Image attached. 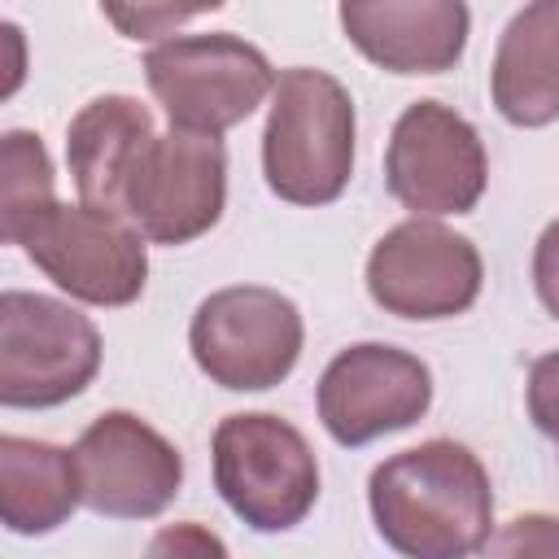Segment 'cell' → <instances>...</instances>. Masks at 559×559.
Listing matches in <instances>:
<instances>
[{"mask_svg":"<svg viewBox=\"0 0 559 559\" xmlns=\"http://www.w3.org/2000/svg\"><path fill=\"white\" fill-rule=\"evenodd\" d=\"M367 502L402 559H472L493 524L485 463L445 437L389 454L367 480Z\"/></svg>","mask_w":559,"mask_h":559,"instance_id":"obj_1","label":"cell"},{"mask_svg":"<svg viewBox=\"0 0 559 559\" xmlns=\"http://www.w3.org/2000/svg\"><path fill=\"white\" fill-rule=\"evenodd\" d=\"M266 188L288 205H328L354 175V100L328 70L293 66L271 92L262 131Z\"/></svg>","mask_w":559,"mask_h":559,"instance_id":"obj_2","label":"cell"},{"mask_svg":"<svg viewBox=\"0 0 559 559\" xmlns=\"http://www.w3.org/2000/svg\"><path fill=\"white\" fill-rule=\"evenodd\" d=\"M214 485L249 528L284 533L319 502V463L288 419L240 411L214 428Z\"/></svg>","mask_w":559,"mask_h":559,"instance_id":"obj_3","label":"cell"},{"mask_svg":"<svg viewBox=\"0 0 559 559\" xmlns=\"http://www.w3.org/2000/svg\"><path fill=\"white\" fill-rule=\"evenodd\" d=\"M144 79L170 114V127L197 135H223L245 122L280 83L271 61L227 31L162 39L144 57Z\"/></svg>","mask_w":559,"mask_h":559,"instance_id":"obj_4","label":"cell"},{"mask_svg":"<svg viewBox=\"0 0 559 559\" xmlns=\"http://www.w3.org/2000/svg\"><path fill=\"white\" fill-rule=\"evenodd\" d=\"M100 371V332L74 306L9 288L0 293V402L44 411L79 397Z\"/></svg>","mask_w":559,"mask_h":559,"instance_id":"obj_5","label":"cell"},{"mask_svg":"<svg viewBox=\"0 0 559 559\" xmlns=\"http://www.w3.org/2000/svg\"><path fill=\"white\" fill-rule=\"evenodd\" d=\"M301 336V310L262 284H231L210 293L188 328L197 367L231 393L275 389L297 367Z\"/></svg>","mask_w":559,"mask_h":559,"instance_id":"obj_6","label":"cell"},{"mask_svg":"<svg viewBox=\"0 0 559 559\" xmlns=\"http://www.w3.org/2000/svg\"><path fill=\"white\" fill-rule=\"evenodd\" d=\"M227 201V153L218 135H197L170 127L153 135L118 201V218H127L153 245H188L205 236Z\"/></svg>","mask_w":559,"mask_h":559,"instance_id":"obj_7","label":"cell"},{"mask_svg":"<svg viewBox=\"0 0 559 559\" xmlns=\"http://www.w3.org/2000/svg\"><path fill=\"white\" fill-rule=\"evenodd\" d=\"M26 258L87 306H131L148 284L144 236L96 205H48L17 240Z\"/></svg>","mask_w":559,"mask_h":559,"instance_id":"obj_8","label":"cell"},{"mask_svg":"<svg viewBox=\"0 0 559 559\" xmlns=\"http://www.w3.org/2000/svg\"><path fill=\"white\" fill-rule=\"evenodd\" d=\"M389 192L415 218L467 214L489 179L485 144L476 127L441 100H415L402 109L384 157Z\"/></svg>","mask_w":559,"mask_h":559,"instance_id":"obj_9","label":"cell"},{"mask_svg":"<svg viewBox=\"0 0 559 559\" xmlns=\"http://www.w3.org/2000/svg\"><path fill=\"white\" fill-rule=\"evenodd\" d=\"M480 253L467 236L432 223L406 218L384 231L367 258V293L380 310L397 319H454L480 297Z\"/></svg>","mask_w":559,"mask_h":559,"instance_id":"obj_10","label":"cell"},{"mask_svg":"<svg viewBox=\"0 0 559 559\" xmlns=\"http://www.w3.org/2000/svg\"><path fill=\"white\" fill-rule=\"evenodd\" d=\"M74 463H79L83 507L109 520L162 515L183 480L179 450L131 411L96 415L74 445Z\"/></svg>","mask_w":559,"mask_h":559,"instance_id":"obj_11","label":"cell"},{"mask_svg":"<svg viewBox=\"0 0 559 559\" xmlns=\"http://www.w3.org/2000/svg\"><path fill=\"white\" fill-rule=\"evenodd\" d=\"M428 402V367L415 354L380 341L341 349L319 380V419L341 445H367L384 432L411 428L415 419H424Z\"/></svg>","mask_w":559,"mask_h":559,"instance_id":"obj_12","label":"cell"},{"mask_svg":"<svg viewBox=\"0 0 559 559\" xmlns=\"http://www.w3.org/2000/svg\"><path fill=\"white\" fill-rule=\"evenodd\" d=\"M341 26L389 74H441L463 57L472 13L459 0H349Z\"/></svg>","mask_w":559,"mask_h":559,"instance_id":"obj_13","label":"cell"},{"mask_svg":"<svg viewBox=\"0 0 559 559\" xmlns=\"http://www.w3.org/2000/svg\"><path fill=\"white\" fill-rule=\"evenodd\" d=\"M493 105L511 127L559 118V0L524 4L493 52Z\"/></svg>","mask_w":559,"mask_h":559,"instance_id":"obj_14","label":"cell"},{"mask_svg":"<svg viewBox=\"0 0 559 559\" xmlns=\"http://www.w3.org/2000/svg\"><path fill=\"white\" fill-rule=\"evenodd\" d=\"M153 114L135 96H96L87 100L70 131H66V162L74 175V188L83 205L118 214L122 183L140 157V148L153 140Z\"/></svg>","mask_w":559,"mask_h":559,"instance_id":"obj_15","label":"cell"},{"mask_svg":"<svg viewBox=\"0 0 559 559\" xmlns=\"http://www.w3.org/2000/svg\"><path fill=\"white\" fill-rule=\"evenodd\" d=\"M83 502L74 450L31 441V437H0V515L9 533L39 537L70 520Z\"/></svg>","mask_w":559,"mask_h":559,"instance_id":"obj_16","label":"cell"},{"mask_svg":"<svg viewBox=\"0 0 559 559\" xmlns=\"http://www.w3.org/2000/svg\"><path fill=\"white\" fill-rule=\"evenodd\" d=\"M57 205L52 197V162L35 131H9L0 144V236L9 245L22 240V231Z\"/></svg>","mask_w":559,"mask_h":559,"instance_id":"obj_17","label":"cell"},{"mask_svg":"<svg viewBox=\"0 0 559 559\" xmlns=\"http://www.w3.org/2000/svg\"><path fill=\"white\" fill-rule=\"evenodd\" d=\"M480 559H559V515L528 511L507 520L489 542Z\"/></svg>","mask_w":559,"mask_h":559,"instance_id":"obj_18","label":"cell"},{"mask_svg":"<svg viewBox=\"0 0 559 559\" xmlns=\"http://www.w3.org/2000/svg\"><path fill=\"white\" fill-rule=\"evenodd\" d=\"M144 559H227V546L214 528H205L197 520H183V524H166L148 542Z\"/></svg>","mask_w":559,"mask_h":559,"instance_id":"obj_19","label":"cell"},{"mask_svg":"<svg viewBox=\"0 0 559 559\" xmlns=\"http://www.w3.org/2000/svg\"><path fill=\"white\" fill-rule=\"evenodd\" d=\"M528 415L559 450V349L542 354L528 367Z\"/></svg>","mask_w":559,"mask_h":559,"instance_id":"obj_20","label":"cell"},{"mask_svg":"<svg viewBox=\"0 0 559 559\" xmlns=\"http://www.w3.org/2000/svg\"><path fill=\"white\" fill-rule=\"evenodd\" d=\"M533 284H537L542 306L559 319V218L546 223V231L537 236V249H533Z\"/></svg>","mask_w":559,"mask_h":559,"instance_id":"obj_21","label":"cell"},{"mask_svg":"<svg viewBox=\"0 0 559 559\" xmlns=\"http://www.w3.org/2000/svg\"><path fill=\"white\" fill-rule=\"evenodd\" d=\"M197 13H205V9H118V4H105V17H114L127 31V39H153V35H162V26H179Z\"/></svg>","mask_w":559,"mask_h":559,"instance_id":"obj_22","label":"cell"}]
</instances>
